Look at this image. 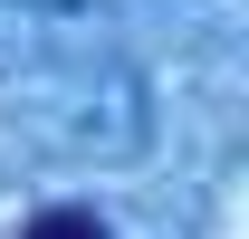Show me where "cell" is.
<instances>
[{
  "mask_svg": "<svg viewBox=\"0 0 249 239\" xmlns=\"http://www.w3.org/2000/svg\"><path fill=\"white\" fill-rule=\"evenodd\" d=\"M19 239H106V220H96V210H77V201H58V210H38Z\"/></svg>",
  "mask_w": 249,
  "mask_h": 239,
  "instance_id": "1",
  "label": "cell"
}]
</instances>
